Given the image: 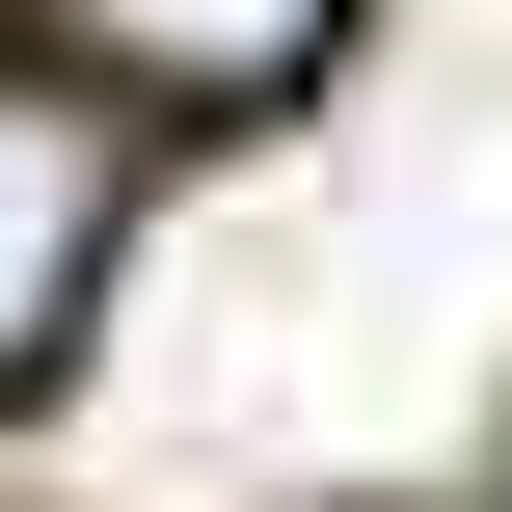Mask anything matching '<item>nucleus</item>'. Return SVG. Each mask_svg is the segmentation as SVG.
<instances>
[{
  "mask_svg": "<svg viewBox=\"0 0 512 512\" xmlns=\"http://www.w3.org/2000/svg\"><path fill=\"white\" fill-rule=\"evenodd\" d=\"M81 270H108V108L81 81H0V378L81 324Z\"/></svg>",
  "mask_w": 512,
  "mask_h": 512,
  "instance_id": "f257e3e1",
  "label": "nucleus"
},
{
  "mask_svg": "<svg viewBox=\"0 0 512 512\" xmlns=\"http://www.w3.org/2000/svg\"><path fill=\"white\" fill-rule=\"evenodd\" d=\"M81 54H108L135 108H243V81L324 54V0H81Z\"/></svg>",
  "mask_w": 512,
  "mask_h": 512,
  "instance_id": "f03ea898",
  "label": "nucleus"
}]
</instances>
